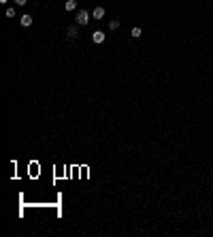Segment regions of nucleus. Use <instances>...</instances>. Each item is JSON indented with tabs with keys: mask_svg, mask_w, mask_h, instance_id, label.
Segmentation results:
<instances>
[{
	"mask_svg": "<svg viewBox=\"0 0 213 237\" xmlns=\"http://www.w3.org/2000/svg\"><path fill=\"white\" fill-rule=\"evenodd\" d=\"M0 2H6V0H0Z\"/></svg>",
	"mask_w": 213,
	"mask_h": 237,
	"instance_id": "9b49d317",
	"label": "nucleus"
},
{
	"mask_svg": "<svg viewBox=\"0 0 213 237\" xmlns=\"http://www.w3.org/2000/svg\"><path fill=\"white\" fill-rule=\"evenodd\" d=\"M92 17L102 19V17H105V9H102V6H96V9H94V13H92Z\"/></svg>",
	"mask_w": 213,
	"mask_h": 237,
	"instance_id": "7ed1b4c3",
	"label": "nucleus"
},
{
	"mask_svg": "<svg viewBox=\"0 0 213 237\" xmlns=\"http://www.w3.org/2000/svg\"><path fill=\"white\" fill-rule=\"evenodd\" d=\"M66 37H68V39H77V24L70 26V28L66 30Z\"/></svg>",
	"mask_w": 213,
	"mask_h": 237,
	"instance_id": "20e7f679",
	"label": "nucleus"
},
{
	"mask_svg": "<svg viewBox=\"0 0 213 237\" xmlns=\"http://www.w3.org/2000/svg\"><path fill=\"white\" fill-rule=\"evenodd\" d=\"M130 34H132V39H139L143 32H141V28H132V32H130Z\"/></svg>",
	"mask_w": 213,
	"mask_h": 237,
	"instance_id": "0eeeda50",
	"label": "nucleus"
},
{
	"mask_svg": "<svg viewBox=\"0 0 213 237\" xmlns=\"http://www.w3.org/2000/svg\"><path fill=\"white\" fill-rule=\"evenodd\" d=\"M87 21H89V13H87V11H81V13L77 15V19H75L77 26H85Z\"/></svg>",
	"mask_w": 213,
	"mask_h": 237,
	"instance_id": "f257e3e1",
	"label": "nucleus"
},
{
	"mask_svg": "<svg viewBox=\"0 0 213 237\" xmlns=\"http://www.w3.org/2000/svg\"><path fill=\"white\" fill-rule=\"evenodd\" d=\"M92 41H94V43H102V41H105V32H100V30L92 32Z\"/></svg>",
	"mask_w": 213,
	"mask_h": 237,
	"instance_id": "f03ea898",
	"label": "nucleus"
},
{
	"mask_svg": "<svg viewBox=\"0 0 213 237\" xmlns=\"http://www.w3.org/2000/svg\"><path fill=\"white\" fill-rule=\"evenodd\" d=\"M21 26H24V28L32 26V15H24V17H21Z\"/></svg>",
	"mask_w": 213,
	"mask_h": 237,
	"instance_id": "39448f33",
	"label": "nucleus"
},
{
	"mask_svg": "<svg viewBox=\"0 0 213 237\" xmlns=\"http://www.w3.org/2000/svg\"><path fill=\"white\" fill-rule=\"evenodd\" d=\"M15 2H17V4H19V6H24V4H26V2H28V0H15Z\"/></svg>",
	"mask_w": 213,
	"mask_h": 237,
	"instance_id": "9d476101",
	"label": "nucleus"
},
{
	"mask_svg": "<svg viewBox=\"0 0 213 237\" xmlns=\"http://www.w3.org/2000/svg\"><path fill=\"white\" fill-rule=\"evenodd\" d=\"M109 26H111V30H117V28H120V21H117V19H113Z\"/></svg>",
	"mask_w": 213,
	"mask_h": 237,
	"instance_id": "6e6552de",
	"label": "nucleus"
},
{
	"mask_svg": "<svg viewBox=\"0 0 213 237\" xmlns=\"http://www.w3.org/2000/svg\"><path fill=\"white\" fill-rule=\"evenodd\" d=\"M6 17H15V11L13 9H6Z\"/></svg>",
	"mask_w": 213,
	"mask_h": 237,
	"instance_id": "1a4fd4ad",
	"label": "nucleus"
},
{
	"mask_svg": "<svg viewBox=\"0 0 213 237\" xmlns=\"http://www.w3.org/2000/svg\"><path fill=\"white\" fill-rule=\"evenodd\" d=\"M75 6H77L75 0H66V11H75Z\"/></svg>",
	"mask_w": 213,
	"mask_h": 237,
	"instance_id": "423d86ee",
	"label": "nucleus"
}]
</instances>
